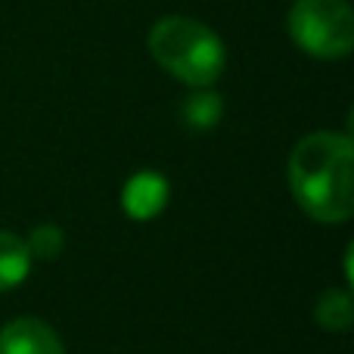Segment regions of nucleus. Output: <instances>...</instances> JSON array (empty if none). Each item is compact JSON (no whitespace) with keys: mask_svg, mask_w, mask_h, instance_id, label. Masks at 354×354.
I'll return each mask as SVG.
<instances>
[{"mask_svg":"<svg viewBox=\"0 0 354 354\" xmlns=\"http://www.w3.org/2000/svg\"><path fill=\"white\" fill-rule=\"evenodd\" d=\"M165 202H168V183L162 174L140 171L124 183L122 205H124V212H128V218L149 221L165 208Z\"/></svg>","mask_w":354,"mask_h":354,"instance_id":"39448f33","label":"nucleus"},{"mask_svg":"<svg viewBox=\"0 0 354 354\" xmlns=\"http://www.w3.org/2000/svg\"><path fill=\"white\" fill-rule=\"evenodd\" d=\"M289 35L317 59H339L354 47V12L345 0H295Z\"/></svg>","mask_w":354,"mask_h":354,"instance_id":"7ed1b4c3","label":"nucleus"},{"mask_svg":"<svg viewBox=\"0 0 354 354\" xmlns=\"http://www.w3.org/2000/svg\"><path fill=\"white\" fill-rule=\"evenodd\" d=\"M314 317H317V324L324 326L326 333H345L354 320L351 295L342 292V289H326V292L320 295L317 308H314Z\"/></svg>","mask_w":354,"mask_h":354,"instance_id":"0eeeda50","label":"nucleus"},{"mask_svg":"<svg viewBox=\"0 0 354 354\" xmlns=\"http://www.w3.org/2000/svg\"><path fill=\"white\" fill-rule=\"evenodd\" d=\"M25 245H28V252L35 258H41V261H53V258L62 255L66 236H62V230L56 224H41V227L31 230V239Z\"/></svg>","mask_w":354,"mask_h":354,"instance_id":"1a4fd4ad","label":"nucleus"},{"mask_svg":"<svg viewBox=\"0 0 354 354\" xmlns=\"http://www.w3.org/2000/svg\"><path fill=\"white\" fill-rule=\"evenodd\" d=\"M221 112H224V103H221L218 93L208 91V87H199V91H196L193 97H187V103H183V122L196 131H208L218 124Z\"/></svg>","mask_w":354,"mask_h":354,"instance_id":"6e6552de","label":"nucleus"},{"mask_svg":"<svg viewBox=\"0 0 354 354\" xmlns=\"http://www.w3.org/2000/svg\"><path fill=\"white\" fill-rule=\"evenodd\" d=\"M31 270V252L16 233L0 230V292L16 289Z\"/></svg>","mask_w":354,"mask_h":354,"instance_id":"423d86ee","label":"nucleus"},{"mask_svg":"<svg viewBox=\"0 0 354 354\" xmlns=\"http://www.w3.org/2000/svg\"><path fill=\"white\" fill-rule=\"evenodd\" d=\"M354 147L348 134L314 131L289 156V187L308 218L342 224L354 212Z\"/></svg>","mask_w":354,"mask_h":354,"instance_id":"f257e3e1","label":"nucleus"},{"mask_svg":"<svg viewBox=\"0 0 354 354\" xmlns=\"http://www.w3.org/2000/svg\"><path fill=\"white\" fill-rule=\"evenodd\" d=\"M153 59L189 87H212L224 72V44L212 28L189 16H165L149 31Z\"/></svg>","mask_w":354,"mask_h":354,"instance_id":"f03ea898","label":"nucleus"},{"mask_svg":"<svg viewBox=\"0 0 354 354\" xmlns=\"http://www.w3.org/2000/svg\"><path fill=\"white\" fill-rule=\"evenodd\" d=\"M0 354H66L53 326L37 317H19L0 330Z\"/></svg>","mask_w":354,"mask_h":354,"instance_id":"20e7f679","label":"nucleus"}]
</instances>
